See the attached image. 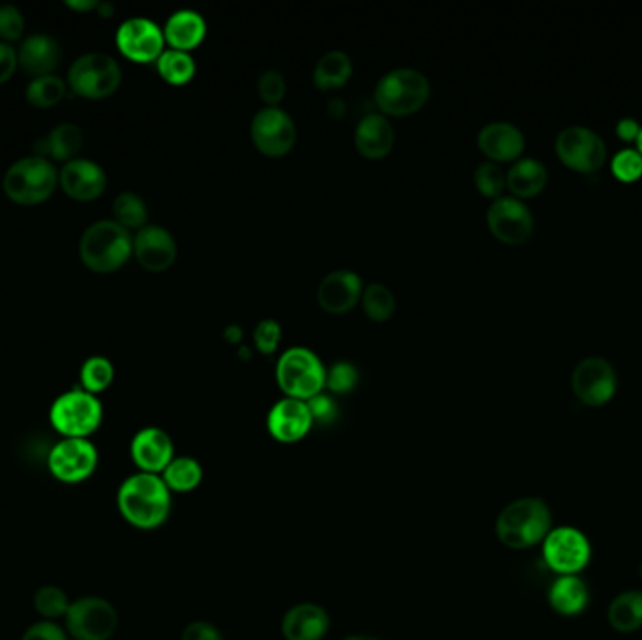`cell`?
Segmentation results:
<instances>
[{
	"label": "cell",
	"mask_w": 642,
	"mask_h": 640,
	"mask_svg": "<svg viewBox=\"0 0 642 640\" xmlns=\"http://www.w3.org/2000/svg\"><path fill=\"white\" fill-rule=\"evenodd\" d=\"M133 256L145 271H168L177 259V243L166 228L145 226L133 238Z\"/></svg>",
	"instance_id": "20"
},
{
	"label": "cell",
	"mask_w": 642,
	"mask_h": 640,
	"mask_svg": "<svg viewBox=\"0 0 642 640\" xmlns=\"http://www.w3.org/2000/svg\"><path fill=\"white\" fill-rule=\"evenodd\" d=\"M351 74V59L344 51H329L316 64L314 85L320 91H338L348 84Z\"/></svg>",
	"instance_id": "29"
},
{
	"label": "cell",
	"mask_w": 642,
	"mask_h": 640,
	"mask_svg": "<svg viewBox=\"0 0 642 640\" xmlns=\"http://www.w3.org/2000/svg\"><path fill=\"white\" fill-rule=\"evenodd\" d=\"M252 338H254V346H256L259 354L272 356L277 351V348H279L280 341H282V328H280L279 321H259L256 329H254Z\"/></svg>",
	"instance_id": "44"
},
{
	"label": "cell",
	"mask_w": 642,
	"mask_h": 640,
	"mask_svg": "<svg viewBox=\"0 0 642 640\" xmlns=\"http://www.w3.org/2000/svg\"><path fill=\"white\" fill-rule=\"evenodd\" d=\"M117 508L133 528H160L171 513V490L162 475L138 472L120 483Z\"/></svg>",
	"instance_id": "1"
},
{
	"label": "cell",
	"mask_w": 642,
	"mask_h": 640,
	"mask_svg": "<svg viewBox=\"0 0 642 640\" xmlns=\"http://www.w3.org/2000/svg\"><path fill=\"white\" fill-rule=\"evenodd\" d=\"M307 404L314 425H335L338 418H341V408H338V402L331 393H320V395L307 400Z\"/></svg>",
	"instance_id": "42"
},
{
	"label": "cell",
	"mask_w": 642,
	"mask_h": 640,
	"mask_svg": "<svg viewBox=\"0 0 642 640\" xmlns=\"http://www.w3.org/2000/svg\"><path fill=\"white\" fill-rule=\"evenodd\" d=\"M113 377H115V369H113L112 361L102 356L89 357L79 372L81 389L91 393V395L104 393L112 385Z\"/></svg>",
	"instance_id": "36"
},
{
	"label": "cell",
	"mask_w": 642,
	"mask_h": 640,
	"mask_svg": "<svg viewBox=\"0 0 642 640\" xmlns=\"http://www.w3.org/2000/svg\"><path fill=\"white\" fill-rule=\"evenodd\" d=\"M637 146H639V149H637V151H639V153L642 154V128H641V133H639V138H637Z\"/></svg>",
	"instance_id": "53"
},
{
	"label": "cell",
	"mask_w": 642,
	"mask_h": 640,
	"mask_svg": "<svg viewBox=\"0 0 642 640\" xmlns=\"http://www.w3.org/2000/svg\"><path fill=\"white\" fill-rule=\"evenodd\" d=\"M181 640H226L222 631L218 629L215 624L205 622V619H196L190 622L189 626L182 629Z\"/></svg>",
	"instance_id": "47"
},
{
	"label": "cell",
	"mask_w": 642,
	"mask_h": 640,
	"mask_svg": "<svg viewBox=\"0 0 642 640\" xmlns=\"http://www.w3.org/2000/svg\"><path fill=\"white\" fill-rule=\"evenodd\" d=\"M113 216L115 222L120 223L128 231L138 230L147 226V205L140 195L132 192L117 195L113 202Z\"/></svg>",
	"instance_id": "35"
},
{
	"label": "cell",
	"mask_w": 642,
	"mask_h": 640,
	"mask_svg": "<svg viewBox=\"0 0 642 640\" xmlns=\"http://www.w3.org/2000/svg\"><path fill=\"white\" fill-rule=\"evenodd\" d=\"M207 36V23L202 14L194 10H179L169 17L164 27V38L171 49L190 53L192 49L202 46Z\"/></svg>",
	"instance_id": "26"
},
{
	"label": "cell",
	"mask_w": 642,
	"mask_h": 640,
	"mask_svg": "<svg viewBox=\"0 0 642 640\" xmlns=\"http://www.w3.org/2000/svg\"><path fill=\"white\" fill-rule=\"evenodd\" d=\"M20 66L17 51L10 43L0 42V85L7 84Z\"/></svg>",
	"instance_id": "48"
},
{
	"label": "cell",
	"mask_w": 642,
	"mask_h": 640,
	"mask_svg": "<svg viewBox=\"0 0 642 640\" xmlns=\"http://www.w3.org/2000/svg\"><path fill=\"white\" fill-rule=\"evenodd\" d=\"M79 254L85 267L92 272L119 271L133 254L132 233L115 220H100L85 230Z\"/></svg>",
	"instance_id": "3"
},
{
	"label": "cell",
	"mask_w": 642,
	"mask_h": 640,
	"mask_svg": "<svg viewBox=\"0 0 642 640\" xmlns=\"http://www.w3.org/2000/svg\"><path fill=\"white\" fill-rule=\"evenodd\" d=\"M359 370L356 364L349 361H336L328 369V376H325V389L333 397H343L349 395L351 391L357 389L359 385Z\"/></svg>",
	"instance_id": "39"
},
{
	"label": "cell",
	"mask_w": 642,
	"mask_h": 640,
	"mask_svg": "<svg viewBox=\"0 0 642 640\" xmlns=\"http://www.w3.org/2000/svg\"><path fill=\"white\" fill-rule=\"evenodd\" d=\"M156 68L162 79L174 87H182L190 84L196 76V63L190 53L168 49L162 53L160 59L156 61Z\"/></svg>",
	"instance_id": "33"
},
{
	"label": "cell",
	"mask_w": 642,
	"mask_h": 640,
	"mask_svg": "<svg viewBox=\"0 0 642 640\" xmlns=\"http://www.w3.org/2000/svg\"><path fill=\"white\" fill-rule=\"evenodd\" d=\"M573 393L580 402L598 408L616 395L618 377L616 370L603 357H588L573 370Z\"/></svg>",
	"instance_id": "15"
},
{
	"label": "cell",
	"mask_w": 642,
	"mask_h": 640,
	"mask_svg": "<svg viewBox=\"0 0 642 640\" xmlns=\"http://www.w3.org/2000/svg\"><path fill=\"white\" fill-rule=\"evenodd\" d=\"M81 146H84L81 128L66 123V125L56 126L55 130L48 136V140L43 141V149H46L43 153L50 154L55 161L68 164L81 151Z\"/></svg>",
	"instance_id": "32"
},
{
	"label": "cell",
	"mask_w": 642,
	"mask_h": 640,
	"mask_svg": "<svg viewBox=\"0 0 642 640\" xmlns=\"http://www.w3.org/2000/svg\"><path fill=\"white\" fill-rule=\"evenodd\" d=\"M608 624L618 633H633L642 627V592L628 590L613 599L608 605Z\"/></svg>",
	"instance_id": "30"
},
{
	"label": "cell",
	"mask_w": 642,
	"mask_h": 640,
	"mask_svg": "<svg viewBox=\"0 0 642 640\" xmlns=\"http://www.w3.org/2000/svg\"><path fill=\"white\" fill-rule=\"evenodd\" d=\"M363 280L354 271L329 272L318 287V305L331 316L351 312L363 297Z\"/></svg>",
	"instance_id": "19"
},
{
	"label": "cell",
	"mask_w": 642,
	"mask_h": 640,
	"mask_svg": "<svg viewBox=\"0 0 642 640\" xmlns=\"http://www.w3.org/2000/svg\"><path fill=\"white\" fill-rule=\"evenodd\" d=\"M328 611L316 603H297L282 618V637L286 640H323L329 633Z\"/></svg>",
	"instance_id": "23"
},
{
	"label": "cell",
	"mask_w": 642,
	"mask_h": 640,
	"mask_svg": "<svg viewBox=\"0 0 642 640\" xmlns=\"http://www.w3.org/2000/svg\"><path fill=\"white\" fill-rule=\"evenodd\" d=\"M130 457L143 474L162 475L175 459L174 439L158 426H145L132 438Z\"/></svg>",
	"instance_id": "18"
},
{
	"label": "cell",
	"mask_w": 642,
	"mask_h": 640,
	"mask_svg": "<svg viewBox=\"0 0 642 640\" xmlns=\"http://www.w3.org/2000/svg\"><path fill=\"white\" fill-rule=\"evenodd\" d=\"M343 640H382L374 637V635H349L346 639Z\"/></svg>",
	"instance_id": "52"
},
{
	"label": "cell",
	"mask_w": 642,
	"mask_h": 640,
	"mask_svg": "<svg viewBox=\"0 0 642 640\" xmlns=\"http://www.w3.org/2000/svg\"><path fill=\"white\" fill-rule=\"evenodd\" d=\"M475 189L479 190L485 197L498 200L502 197L503 190L508 187L505 174L502 167L495 162H483L474 171Z\"/></svg>",
	"instance_id": "40"
},
{
	"label": "cell",
	"mask_w": 642,
	"mask_h": 640,
	"mask_svg": "<svg viewBox=\"0 0 642 640\" xmlns=\"http://www.w3.org/2000/svg\"><path fill=\"white\" fill-rule=\"evenodd\" d=\"M543 560L558 575H579L592 560V545L580 529L558 526L544 537Z\"/></svg>",
	"instance_id": "10"
},
{
	"label": "cell",
	"mask_w": 642,
	"mask_h": 640,
	"mask_svg": "<svg viewBox=\"0 0 642 640\" xmlns=\"http://www.w3.org/2000/svg\"><path fill=\"white\" fill-rule=\"evenodd\" d=\"M395 146V128L382 113H371L356 128V149L369 161H382Z\"/></svg>",
	"instance_id": "24"
},
{
	"label": "cell",
	"mask_w": 642,
	"mask_h": 640,
	"mask_svg": "<svg viewBox=\"0 0 642 640\" xmlns=\"http://www.w3.org/2000/svg\"><path fill=\"white\" fill-rule=\"evenodd\" d=\"M328 369L312 349L290 348L277 362V383L287 398L310 400L325 389Z\"/></svg>",
	"instance_id": "5"
},
{
	"label": "cell",
	"mask_w": 642,
	"mask_h": 640,
	"mask_svg": "<svg viewBox=\"0 0 642 640\" xmlns=\"http://www.w3.org/2000/svg\"><path fill=\"white\" fill-rule=\"evenodd\" d=\"M639 575H641V578H642V562H641V565H639Z\"/></svg>",
	"instance_id": "54"
},
{
	"label": "cell",
	"mask_w": 642,
	"mask_h": 640,
	"mask_svg": "<svg viewBox=\"0 0 642 640\" xmlns=\"http://www.w3.org/2000/svg\"><path fill=\"white\" fill-rule=\"evenodd\" d=\"M25 33V17L15 7H0V38L2 42H15Z\"/></svg>",
	"instance_id": "45"
},
{
	"label": "cell",
	"mask_w": 642,
	"mask_h": 640,
	"mask_svg": "<svg viewBox=\"0 0 642 640\" xmlns=\"http://www.w3.org/2000/svg\"><path fill=\"white\" fill-rule=\"evenodd\" d=\"M226 338L231 342V344H239L241 338H243V331L237 325H231V328L226 329Z\"/></svg>",
	"instance_id": "50"
},
{
	"label": "cell",
	"mask_w": 642,
	"mask_h": 640,
	"mask_svg": "<svg viewBox=\"0 0 642 640\" xmlns=\"http://www.w3.org/2000/svg\"><path fill=\"white\" fill-rule=\"evenodd\" d=\"M251 136L252 143L259 153L269 158H282L294 149L297 128L284 110L264 107L252 119Z\"/></svg>",
	"instance_id": "13"
},
{
	"label": "cell",
	"mask_w": 642,
	"mask_h": 640,
	"mask_svg": "<svg viewBox=\"0 0 642 640\" xmlns=\"http://www.w3.org/2000/svg\"><path fill=\"white\" fill-rule=\"evenodd\" d=\"M64 94H66V84L56 76L35 77L27 87L28 102L40 110H48L59 104Z\"/></svg>",
	"instance_id": "37"
},
{
	"label": "cell",
	"mask_w": 642,
	"mask_h": 640,
	"mask_svg": "<svg viewBox=\"0 0 642 640\" xmlns=\"http://www.w3.org/2000/svg\"><path fill=\"white\" fill-rule=\"evenodd\" d=\"M64 619L66 631L76 640H110L119 627L117 609L97 596L74 601Z\"/></svg>",
	"instance_id": "9"
},
{
	"label": "cell",
	"mask_w": 642,
	"mask_h": 640,
	"mask_svg": "<svg viewBox=\"0 0 642 640\" xmlns=\"http://www.w3.org/2000/svg\"><path fill=\"white\" fill-rule=\"evenodd\" d=\"M549 603L564 616H577L587 611L590 588L579 575H560L549 590Z\"/></svg>",
	"instance_id": "27"
},
{
	"label": "cell",
	"mask_w": 642,
	"mask_h": 640,
	"mask_svg": "<svg viewBox=\"0 0 642 640\" xmlns=\"http://www.w3.org/2000/svg\"><path fill=\"white\" fill-rule=\"evenodd\" d=\"M59 184L64 194L77 202H92L104 194L107 177L97 162L74 158L64 164L59 174Z\"/></svg>",
	"instance_id": "21"
},
{
	"label": "cell",
	"mask_w": 642,
	"mask_h": 640,
	"mask_svg": "<svg viewBox=\"0 0 642 640\" xmlns=\"http://www.w3.org/2000/svg\"><path fill=\"white\" fill-rule=\"evenodd\" d=\"M22 640H68L66 631L55 622H36L23 633Z\"/></svg>",
	"instance_id": "46"
},
{
	"label": "cell",
	"mask_w": 642,
	"mask_h": 640,
	"mask_svg": "<svg viewBox=\"0 0 642 640\" xmlns=\"http://www.w3.org/2000/svg\"><path fill=\"white\" fill-rule=\"evenodd\" d=\"M286 79L277 71H267L259 76L258 94L267 107H279L280 102L286 98Z\"/></svg>",
	"instance_id": "43"
},
{
	"label": "cell",
	"mask_w": 642,
	"mask_h": 640,
	"mask_svg": "<svg viewBox=\"0 0 642 640\" xmlns=\"http://www.w3.org/2000/svg\"><path fill=\"white\" fill-rule=\"evenodd\" d=\"M66 7L74 8V10H92V8H99L97 2H66Z\"/></svg>",
	"instance_id": "51"
},
{
	"label": "cell",
	"mask_w": 642,
	"mask_h": 640,
	"mask_svg": "<svg viewBox=\"0 0 642 640\" xmlns=\"http://www.w3.org/2000/svg\"><path fill=\"white\" fill-rule=\"evenodd\" d=\"M554 146L562 164L579 174H593L607 161V146L598 133L585 126L564 128Z\"/></svg>",
	"instance_id": "12"
},
{
	"label": "cell",
	"mask_w": 642,
	"mask_h": 640,
	"mask_svg": "<svg viewBox=\"0 0 642 640\" xmlns=\"http://www.w3.org/2000/svg\"><path fill=\"white\" fill-rule=\"evenodd\" d=\"M431 98V81L413 68L385 74L376 85L374 102L384 117H408L421 112Z\"/></svg>",
	"instance_id": "4"
},
{
	"label": "cell",
	"mask_w": 642,
	"mask_h": 640,
	"mask_svg": "<svg viewBox=\"0 0 642 640\" xmlns=\"http://www.w3.org/2000/svg\"><path fill=\"white\" fill-rule=\"evenodd\" d=\"M642 126L635 119H621L616 125V133L621 141H637Z\"/></svg>",
	"instance_id": "49"
},
{
	"label": "cell",
	"mask_w": 642,
	"mask_h": 640,
	"mask_svg": "<svg viewBox=\"0 0 642 640\" xmlns=\"http://www.w3.org/2000/svg\"><path fill=\"white\" fill-rule=\"evenodd\" d=\"M120 55L136 64L156 63L164 53L166 38L156 23L147 17H132L120 25L115 36Z\"/></svg>",
	"instance_id": "14"
},
{
	"label": "cell",
	"mask_w": 642,
	"mask_h": 640,
	"mask_svg": "<svg viewBox=\"0 0 642 640\" xmlns=\"http://www.w3.org/2000/svg\"><path fill=\"white\" fill-rule=\"evenodd\" d=\"M123 71L113 56L87 53L72 64L68 85L72 91L89 100H102L119 91Z\"/></svg>",
	"instance_id": "8"
},
{
	"label": "cell",
	"mask_w": 642,
	"mask_h": 640,
	"mask_svg": "<svg viewBox=\"0 0 642 640\" xmlns=\"http://www.w3.org/2000/svg\"><path fill=\"white\" fill-rule=\"evenodd\" d=\"M477 145L489 162H515L524 153L526 140L524 133L517 126L503 120H496L490 125L483 126L482 132L477 136Z\"/></svg>",
	"instance_id": "22"
},
{
	"label": "cell",
	"mask_w": 642,
	"mask_h": 640,
	"mask_svg": "<svg viewBox=\"0 0 642 640\" xmlns=\"http://www.w3.org/2000/svg\"><path fill=\"white\" fill-rule=\"evenodd\" d=\"M104 419V408L97 395L72 389L51 404L50 423L64 438H89L99 431Z\"/></svg>",
	"instance_id": "6"
},
{
	"label": "cell",
	"mask_w": 642,
	"mask_h": 640,
	"mask_svg": "<svg viewBox=\"0 0 642 640\" xmlns=\"http://www.w3.org/2000/svg\"><path fill=\"white\" fill-rule=\"evenodd\" d=\"M162 479L171 495H187L194 492L203 481V466L192 457H175L169 466L162 472Z\"/></svg>",
	"instance_id": "31"
},
{
	"label": "cell",
	"mask_w": 642,
	"mask_h": 640,
	"mask_svg": "<svg viewBox=\"0 0 642 640\" xmlns=\"http://www.w3.org/2000/svg\"><path fill=\"white\" fill-rule=\"evenodd\" d=\"M505 181H508V189L513 197L523 202V200H530L543 192L547 181H549V174L541 162L534 161V158H523L510 167V171L505 174Z\"/></svg>",
	"instance_id": "28"
},
{
	"label": "cell",
	"mask_w": 642,
	"mask_h": 640,
	"mask_svg": "<svg viewBox=\"0 0 642 640\" xmlns=\"http://www.w3.org/2000/svg\"><path fill=\"white\" fill-rule=\"evenodd\" d=\"M36 613L40 614L48 622H55L56 618H64L70 609V599L59 586H42L38 588L33 599Z\"/></svg>",
	"instance_id": "38"
},
{
	"label": "cell",
	"mask_w": 642,
	"mask_h": 640,
	"mask_svg": "<svg viewBox=\"0 0 642 640\" xmlns=\"http://www.w3.org/2000/svg\"><path fill=\"white\" fill-rule=\"evenodd\" d=\"M551 529V509L539 498L511 501L496 519V537L511 550L531 549L543 543Z\"/></svg>",
	"instance_id": "2"
},
{
	"label": "cell",
	"mask_w": 642,
	"mask_h": 640,
	"mask_svg": "<svg viewBox=\"0 0 642 640\" xmlns=\"http://www.w3.org/2000/svg\"><path fill=\"white\" fill-rule=\"evenodd\" d=\"M99 466V451L89 438H63L48 452V470L61 483L76 485L89 479Z\"/></svg>",
	"instance_id": "11"
},
{
	"label": "cell",
	"mask_w": 642,
	"mask_h": 640,
	"mask_svg": "<svg viewBox=\"0 0 642 640\" xmlns=\"http://www.w3.org/2000/svg\"><path fill=\"white\" fill-rule=\"evenodd\" d=\"M59 184V171L46 156H27L4 175V192L20 205L48 202Z\"/></svg>",
	"instance_id": "7"
},
{
	"label": "cell",
	"mask_w": 642,
	"mask_h": 640,
	"mask_svg": "<svg viewBox=\"0 0 642 640\" xmlns=\"http://www.w3.org/2000/svg\"><path fill=\"white\" fill-rule=\"evenodd\" d=\"M367 318L377 323L391 320L393 313L397 310V299L391 290L385 284L374 282V284L364 287L363 297H361Z\"/></svg>",
	"instance_id": "34"
},
{
	"label": "cell",
	"mask_w": 642,
	"mask_h": 640,
	"mask_svg": "<svg viewBox=\"0 0 642 640\" xmlns=\"http://www.w3.org/2000/svg\"><path fill=\"white\" fill-rule=\"evenodd\" d=\"M613 174L621 182H635L642 177V154L635 149H621L613 158Z\"/></svg>",
	"instance_id": "41"
},
{
	"label": "cell",
	"mask_w": 642,
	"mask_h": 640,
	"mask_svg": "<svg viewBox=\"0 0 642 640\" xmlns=\"http://www.w3.org/2000/svg\"><path fill=\"white\" fill-rule=\"evenodd\" d=\"M312 426L314 421L305 400L284 397L279 402L272 404L267 415V431L274 441L284 446L300 441L308 432L312 431Z\"/></svg>",
	"instance_id": "17"
},
{
	"label": "cell",
	"mask_w": 642,
	"mask_h": 640,
	"mask_svg": "<svg viewBox=\"0 0 642 640\" xmlns=\"http://www.w3.org/2000/svg\"><path fill=\"white\" fill-rule=\"evenodd\" d=\"M489 230L500 243L517 246L531 238L534 216L517 197L502 195L492 202L487 213Z\"/></svg>",
	"instance_id": "16"
},
{
	"label": "cell",
	"mask_w": 642,
	"mask_h": 640,
	"mask_svg": "<svg viewBox=\"0 0 642 640\" xmlns=\"http://www.w3.org/2000/svg\"><path fill=\"white\" fill-rule=\"evenodd\" d=\"M61 46L48 35L28 36L17 51V61L23 71L35 77L53 76L61 64Z\"/></svg>",
	"instance_id": "25"
}]
</instances>
